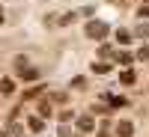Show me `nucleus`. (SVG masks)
<instances>
[{
    "instance_id": "1",
    "label": "nucleus",
    "mask_w": 149,
    "mask_h": 137,
    "mask_svg": "<svg viewBox=\"0 0 149 137\" xmlns=\"http://www.w3.org/2000/svg\"><path fill=\"white\" fill-rule=\"evenodd\" d=\"M84 33L90 36V39H104V36H107V24L104 21H90L84 27Z\"/></svg>"
},
{
    "instance_id": "2",
    "label": "nucleus",
    "mask_w": 149,
    "mask_h": 137,
    "mask_svg": "<svg viewBox=\"0 0 149 137\" xmlns=\"http://www.w3.org/2000/svg\"><path fill=\"white\" fill-rule=\"evenodd\" d=\"M102 98H104V104H107V107H125V104H128V98H122V95H113V92H104Z\"/></svg>"
},
{
    "instance_id": "3",
    "label": "nucleus",
    "mask_w": 149,
    "mask_h": 137,
    "mask_svg": "<svg viewBox=\"0 0 149 137\" xmlns=\"http://www.w3.org/2000/svg\"><path fill=\"white\" fill-rule=\"evenodd\" d=\"M18 81H24V83L39 81V69H21V72H18Z\"/></svg>"
},
{
    "instance_id": "4",
    "label": "nucleus",
    "mask_w": 149,
    "mask_h": 137,
    "mask_svg": "<svg viewBox=\"0 0 149 137\" xmlns=\"http://www.w3.org/2000/svg\"><path fill=\"white\" fill-rule=\"evenodd\" d=\"M27 128H30L33 134H42V131H45V122H42V116H30V119H27Z\"/></svg>"
},
{
    "instance_id": "5",
    "label": "nucleus",
    "mask_w": 149,
    "mask_h": 137,
    "mask_svg": "<svg viewBox=\"0 0 149 137\" xmlns=\"http://www.w3.org/2000/svg\"><path fill=\"white\" fill-rule=\"evenodd\" d=\"M134 134V122H116V137H131Z\"/></svg>"
},
{
    "instance_id": "6",
    "label": "nucleus",
    "mask_w": 149,
    "mask_h": 137,
    "mask_svg": "<svg viewBox=\"0 0 149 137\" xmlns=\"http://www.w3.org/2000/svg\"><path fill=\"white\" fill-rule=\"evenodd\" d=\"M78 128H81V131H93V128H95V119H93V116H81V119H78Z\"/></svg>"
},
{
    "instance_id": "7",
    "label": "nucleus",
    "mask_w": 149,
    "mask_h": 137,
    "mask_svg": "<svg viewBox=\"0 0 149 137\" xmlns=\"http://www.w3.org/2000/svg\"><path fill=\"white\" fill-rule=\"evenodd\" d=\"M0 92H3V95H12V92H15V81L3 78V81H0Z\"/></svg>"
},
{
    "instance_id": "8",
    "label": "nucleus",
    "mask_w": 149,
    "mask_h": 137,
    "mask_svg": "<svg viewBox=\"0 0 149 137\" xmlns=\"http://www.w3.org/2000/svg\"><path fill=\"white\" fill-rule=\"evenodd\" d=\"M104 72H110L107 63H93V74H104Z\"/></svg>"
},
{
    "instance_id": "9",
    "label": "nucleus",
    "mask_w": 149,
    "mask_h": 137,
    "mask_svg": "<svg viewBox=\"0 0 149 137\" xmlns=\"http://www.w3.org/2000/svg\"><path fill=\"white\" fill-rule=\"evenodd\" d=\"M119 81H122V83H134V72H131V69H125V72L119 74Z\"/></svg>"
},
{
    "instance_id": "10",
    "label": "nucleus",
    "mask_w": 149,
    "mask_h": 137,
    "mask_svg": "<svg viewBox=\"0 0 149 137\" xmlns=\"http://www.w3.org/2000/svg\"><path fill=\"white\" fill-rule=\"evenodd\" d=\"M42 90H45V86H42V83H39V86H33V90H27V92H24V98H36V95H39Z\"/></svg>"
},
{
    "instance_id": "11",
    "label": "nucleus",
    "mask_w": 149,
    "mask_h": 137,
    "mask_svg": "<svg viewBox=\"0 0 149 137\" xmlns=\"http://www.w3.org/2000/svg\"><path fill=\"white\" fill-rule=\"evenodd\" d=\"M116 42H131V33H125V30H119V33H116Z\"/></svg>"
},
{
    "instance_id": "12",
    "label": "nucleus",
    "mask_w": 149,
    "mask_h": 137,
    "mask_svg": "<svg viewBox=\"0 0 149 137\" xmlns=\"http://www.w3.org/2000/svg\"><path fill=\"white\" fill-rule=\"evenodd\" d=\"M39 116H51V104H48V102L39 104Z\"/></svg>"
},
{
    "instance_id": "13",
    "label": "nucleus",
    "mask_w": 149,
    "mask_h": 137,
    "mask_svg": "<svg viewBox=\"0 0 149 137\" xmlns=\"http://www.w3.org/2000/svg\"><path fill=\"white\" fill-rule=\"evenodd\" d=\"M137 36H143V39H149V24H140V27H137Z\"/></svg>"
},
{
    "instance_id": "14",
    "label": "nucleus",
    "mask_w": 149,
    "mask_h": 137,
    "mask_svg": "<svg viewBox=\"0 0 149 137\" xmlns=\"http://www.w3.org/2000/svg\"><path fill=\"white\" fill-rule=\"evenodd\" d=\"M116 60H119V63H122V66H128V63H131V54H119Z\"/></svg>"
},
{
    "instance_id": "15",
    "label": "nucleus",
    "mask_w": 149,
    "mask_h": 137,
    "mask_svg": "<svg viewBox=\"0 0 149 137\" xmlns=\"http://www.w3.org/2000/svg\"><path fill=\"white\" fill-rule=\"evenodd\" d=\"M137 60H149V45L143 48V51H137Z\"/></svg>"
},
{
    "instance_id": "16",
    "label": "nucleus",
    "mask_w": 149,
    "mask_h": 137,
    "mask_svg": "<svg viewBox=\"0 0 149 137\" xmlns=\"http://www.w3.org/2000/svg\"><path fill=\"white\" fill-rule=\"evenodd\" d=\"M137 15H140V18H149V6H140V9H137Z\"/></svg>"
},
{
    "instance_id": "17",
    "label": "nucleus",
    "mask_w": 149,
    "mask_h": 137,
    "mask_svg": "<svg viewBox=\"0 0 149 137\" xmlns=\"http://www.w3.org/2000/svg\"><path fill=\"white\" fill-rule=\"evenodd\" d=\"M6 21V12H3V6H0V24H3Z\"/></svg>"
},
{
    "instance_id": "18",
    "label": "nucleus",
    "mask_w": 149,
    "mask_h": 137,
    "mask_svg": "<svg viewBox=\"0 0 149 137\" xmlns=\"http://www.w3.org/2000/svg\"><path fill=\"white\" fill-rule=\"evenodd\" d=\"M143 3H149V0H143Z\"/></svg>"
},
{
    "instance_id": "19",
    "label": "nucleus",
    "mask_w": 149,
    "mask_h": 137,
    "mask_svg": "<svg viewBox=\"0 0 149 137\" xmlns=\"http://www.w3.org/2000/svg\"><path fill=\"white\" fill-rule=\"evenodd\" d=\"M0 137H3V134H0Z\"/></svg>"
}]
</instances>
